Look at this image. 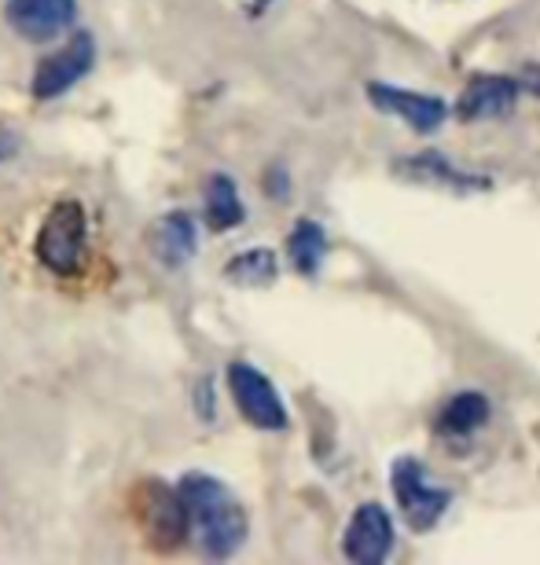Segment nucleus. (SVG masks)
<instances>
[{
	"instance_id": "1",
	"label": "nucleus",
	"mask_w": 540,
	"mask_h": 565,
	"mask_svg": "<svg viewBox=\"0 0 540 565\" xmlns=\"http://www.w3.org/2000/svg\"><path fill=\"white\" fill-rule=\"evenodd\" d=\"M177 492L184 500L188 525L195 529L199 544L210 558H229L243 547L246 511L218 478H210V473H184Z\"/></svg>"
},
{
	"instance_id": "9",
	"label": "nucleus",
	"mask_w": 540,
	"mask_h": 565,
	"mask_svg": "<svg viewBox=\"0 0 540 565\" xmlns=\"http://www.w3.org/2000/svg\"><path fill=\"white\" fill-rule=\"evenodd\" d=\"M4 15L19 38L52 41L63 30H71L77 15V0H8Z\"/></svg>"
},
{
	"instance_id": "5",
	"label": "nucleus",
	"mask_w": 540,
	"mask_h": 565,
	"mask_svg": "<svg viewBox=\"0 0 540 565\" xmlns=\"http://www.w3.org/2000/svg\"><path fill=\"white\" fill-rule=\"evenodd\" d=\"M93 60H96L93 33H74L60 52H52L49 60H41L38 74H33V82H30V93L38 99L63 96L66 88H74L88 71H93Z\"/></svg>"
},
{
	"instance_id": "11",
	"label": "nucleus",
	"mask_w": 540,
	"mask_h": 565,
	"mask_svg": "<svg viewBox=\"0 0 540 565\" xmlns=\"http://www.w3.org/2000/svg\"><path fill=\"white\" fill-rule=\"evenodd\" d=\"M393 169L412 180H420V184H442L448 191H486L489 188V177L464 173V169H456L442 151H423V154L409 158V162H398Z\"/></svg>"
},
{
	"instance_id": "12",
	"label": "nucleus",
	"mask_w": 540,
	"mask_h": 565,
	"mask_svg": "<svg viewBox=\"0 0 540 565\" xmlns=\"http://www.w3.org/2000/svg\"><path fill=\"white\" fill-rule=\"evenodd\" d=\"M148 239H151L155 257H159L166 268L188 265L191 254H195V246H199L195 221H191L188 213H166V217L155 221V228H151Z\"/></svg>"
},
{
	"instance_id": "17",
	"label": "nucleus",
	"mask_w": 540,
	"mask_h": 565,
	"mask_svg": "<svg viewBox=\"0 0 540 565\" xmlns=\"http://www.w3.org/2000/svg\"><path fill=\"white\" fill-rule=\"evenodd\" d=\"M15 151H19V137L0 126V162H4V158H15Z\"/></svg>"
},
{
	"instance_id": "16",
	"label": "nucleus",
	"mask_w": 540,
	"mask_h": 565,
	"mask_svg": "<svg viewBox=\"0 0 540 565\" xmlns=\"http://www.w3.org/2000/svg\"><path fill=\"white\" fill-rule=\"evenodd\" d=\"M224 276L232 282H243V287H265V282L276 279V254L273 250H246L240 257H232Z\"/></svg>"
},
{
	"instance_id": "14",
	"label": "nucleus",
	"mask_w": 540,
	"mask_h": 565,
	"mask_svg": "<svg viewBox=\"0 0 540 565\" xmlns=\"http://www.w3.org/2000/svg\"><path fill=\"white\" fill-rule=\"evenodd\" d=\"M287 254L301 276H317L324 257H328V235L317 221H298L287 239Z\"/></svg>"
},
{
	"instance_id": "10",
	"label": "nucleus",
	"mask_w": 540,
	"mask_h": 565,
	"mask_svg": "<svg viewBox=\"0 0 540 565\" xmlns=\"http://www.w3.org/2000/svg\"><path fill=\"white\" fill-rule=\"evenodd\" d=\"M522 85L515 77L504 74H478L470 77L464 96L456 104L459 121H489V118H504L508 110L519 104Z\"/></svg>"
},
{
	"instance_id": "15",
	"label": "nucleus",
	"mask_w": 540,
	"mask_h": 565,
	"mask_svg": "<svg viewBox=\"0 0 540 565\" xmlns=\"http://www.w3.org/2000/svg\"><path fill=\"white\" fill-rule=\"evenodd\" d=\"M207 221H210V228H218V232H229L243 221V202H240V191H235V184H232V177H224V173L210 177Z\"/></svg>"
},
{
	"instance_id": "8",
	"label": "nucleus",
	"mask_w": 540,
	"mask_h": 565,
	"mask_svg": "<svg viewBox=\"0 0 540 565\" xmlns=\"http://www.w3.org/2000/svg\"><path fill=\"white\" fill-rule=\"evenodd\" d=\"M346 558L357 565H379L393 551V522L379 503H360L342 536Z\"/></svg>"
},
{
	"instance_id": "6",
	"label": "nucleus",
	"mask_w": 540,
	"mask_h": 565,
	"mask_svg": "<svg viewBox=\"0 0 540 565\" xmlns=\"http://www.w3.org/2000/svg\"><path fill=\"white\" fill-rule=\"evenodd\" d=\"M229 390L235 404H240L243 419L257 429H284L287 426V408L279 401L276 386L262 371L251 364H232L229 367Z\"/></svg>"
},
{
	"instance_id": "4",
	"label": "nucleus",
	"mask_w": 540,
	"mask_h": 565,
	"mask_svg": "<svg viewBox=\"0 0 540 565\" xmlns=\"http://www.w3.org/2000/svg\"><path fill=\"white\" fill-rule=\"evenodd\" d=\"M133 511H137L140 529L148 533V540L162 551L177 547L188 533L184 500H180L177 489H170V484H162V481H144L137 495H133Z\"/></svg>"
},
{
	"instance_id": "2",
	"label": "nucleus",
	"mask_w": 540,
	"mask_h": 565,
	"mask_svg": "<svg viewBox=\"0 0 540 565\" xmlns=\"http://www.w3.org/2000/svg\"><path fill=\"white\" fill-rule=\"evenodd\" d=\"M390 484H393V500H398L412 533H431V529L445 518L448 503H453V489L437 484L434 473H426L423 462L412 456L393 462Z\"/></svg>"
},
{
	"instance_id": "7",
	"label": "nucleus",
	"mask_w": 540,
	"mask_h": 565,
	"mask_svg": "<svg viewBox=\"0 0 540 565\" xmlns=\"http://www.w3.org/2000/svg\"><path fill=\"white\" fill-rule=\"evenodd\" d=\"M368 99L387 115L401 118L404 126H412L415 132H437L445 126V99L442 96H426V93H412V88H398L387 82H371L368 85Z\"/></svg>"
},
{
	"instance_id": "13",
	"label": "nucleus",
	"mask_w": 540,
	"mask_h": 565,
	"mask_svg": "<svg viewBox=\"0 0 540 565\" xmlns=\"http://www.w3.org/2000/svg\"><path fill=\"white\" fill-rule=\"evenodd\" d=\"M486 423H489V401L481 397V393H456V397L437 412V434H445V437H470Z\"/></svg>"
},
{
	"instance_id": "3",
	"label": "nucleus",
	"mask_w": 540,
	"mask_h": 565,
	"mask_svg": "<svg viewBox=\"0 0 540 565\" xmlns=\"http://www.w3.org/2000/svg\"><path fill=\"white\" fill-rule=\"evenodd\" d=\"M85 232L88 221L82 202H55L41 224L38 243H33L38 246V262L55 276H74L85 262Z\"/></svg>"
}]
</instances>
